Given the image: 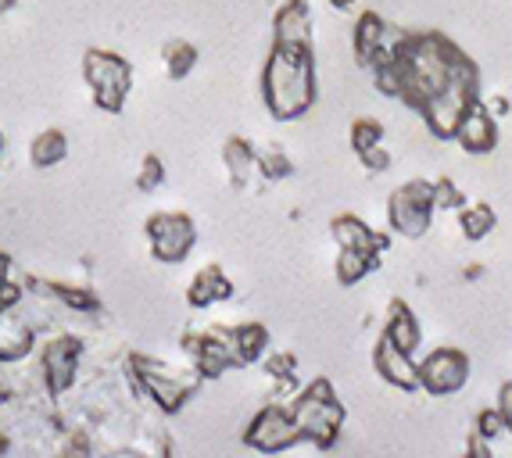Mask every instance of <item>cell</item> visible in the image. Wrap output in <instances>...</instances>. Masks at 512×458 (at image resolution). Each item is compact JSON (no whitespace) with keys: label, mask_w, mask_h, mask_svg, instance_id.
Here are the masks:
<instances>
[{"label":"cell","mask_w":512,"mask_h":458,"mask_svg":"<svg viewBox=\"0 0 512 458\" xmlns=\"http://www.w3.org/2000/svg\"><path fill=\"white\" fill-rule=\"evenodd\" d=\"M394 65H398V76H402V97L398 101L419 111L448 83H455L470 68H477V61L466 58L441 33H405L402 47L394 54Z\"/></svg>","instance_id":"1"},{"label":"cell","mask_w":512,"mask_h":458,"mask_svg":"<svg viewBox=\"0 0 512 458\" xmlns=\"http://www.w3.org/2000/svg\"><path fill=\"white\" fill-rule=\"evenodd\" d=\"M262 101L273 119H301L316 104V61L305 47H276L262 68Z\"/></svg>","instance_id":"2"},{"label":"cell","mask_w":512,"mask_h":458,"mask_svg":"<svg viewBox=\"0 0 512 458\" xmlns=\"http://www.w3.org/2000/svg\"><path fill=\"white\" fill-rule=\"evenodd\" d=\"M129 391L133 398L151 401L158 412H180L190 398L201 387V369L190 365V369H176V365H165L158 358H129Z\"/></svg>","instance_id":"3"},{"label":"cell","mask_w":512,"mask_h":458,"mask_svg":"<svg viewBox=\"0 0 512 458\" xmlns=\"http://www.w3.org/2000/svg\"><path fill=\"white\" fill-rule=\"evenodd\" d=\"M291 416L301 430V441L312 448H330L344 426V405L333 394L330 380H316L291 398Z\"/></svg>","instance_id":"4"},{"label":"cell","mask_w":512,"mask_h":458,"mask_svg":"<svg viewBox=\"0 0 512 458\" xmlns=\"http://www.w3.org/2000/svg\"><path fill=\"white\" fill-rule=\"evenodd\" d=\"M83 79L94 94V104L108 115H119L133 90V65L115 51H86L83 54Z\"/></svg>","instance_id":"5"},{"label":"cell","mask_w":512,"mask_h":458,"mask_svg":"<svg viewBox=\"0 0 512 458\" xmlns=\"http://www.w3.org/2000/svg\"><path fill=\"white\" fill-rule=\"evenodd\" d=\"M480 101V68H470L466 76H459L455 83H448L441 94L430 97L419 115L427 122V129L437 140H455V129H459L462 115Z\"/></svg>","instance_id":"6"},{"label":"cell","mask_w":512,"mask_h":458,"mask_svg":"<svg viewBox=\"0 0 512 458\" xmlns=\"http://www.w3.org/2000/svg\"><path fill=\"white\" fill-rule=\"evenodd\" d=\"M244 441L248 448H255L258 455H280V451H291L298 448L301 441V430L291 416V405H283V401H269L262 405L251 416L248 433H244Z\"/></svg>","instance_id":"7"},{"label":"cell","mask_w":512,"mask_h":458,"mask_svg":"<svg viewBox=\"0 0 512 458\" xmlns=\"http://www.w3.org/2000/svg\"><path fill=\"white\" fill-rule=\"evenodd\" d=\"M434 183L427 179H412V183H402V187L391 194V204H387V222H391L394 233L402 237H423L434 222Z\"/></svg>","instance_id":"8"},{"label":"cell","mask_w":512,"mask_h":458,"mask_svg":"<svg viewBox=\"0 0 512 458\" xmlns=\"http://www.w3.org/2000/svg\"><path fill=\"white\" fill-rule=\"evenodd\" d=\"M187 355H190V365H197L205 380H215V376H222V373H233V369H244L240 351H237V337H233V326H208V330L190 333Z\"/></svg>","instance_id":"9"},{"label":"cell","mask_w":512,"mask_h":458,"mask_svg":"<svg viewBox=\"0 0 512 458\" xmlns=\"http://www.w3.org/2000/svg\"><path fill=\"white\" fill-rule=\"evenodd\" d=\"M79 358H83V344L69 333L61 337H47L40 348V373L43 387L51 398H65L79 383Z\"/></svg>","instance_id":"10"},{"label":"cell","mask_w":512,"mask_h":458,"mask_svg":"<svg viewBox=\"0 0 512 458\" xmlns=\"http://www.w3.org/2000/svg\"><path fill=\"white\" fill-rule=\"evenodd\" d=\"M147 244H151V255L158 262H183L190 258L197 244V226L190 215L183 212H162V215H151L147 219Z\"/></svg>","instance_id":"11"},{"label":"cell","mask_w":512,"mask_h":458,"mask_svg":"<svg viewBox=\"0 0 512 458\" xmlns=\"http://www.w3.org/2000/svg\"><path fill=\"white\" fill-rule=\"evenodd\" d=\"M470 380V358L462 355L459 348H437L419 362V387L430 398H448L459 394Z\"/></svg>","instance_id":"12"},{"label":"cell","mask_w":512,"mask_h":458,"mask_svg":"<svg viewBox=\"0 0 512 458\" xmlns=\"http://www.w3.org/2000/svg\"><path fill=\"white\" fill-rule=\"evenodd\" d=\"M402 40H405V33H398V29L387 26L376 11H362V15L355 18L351 43H355V58H359L366 68H376L380 61L394 58L398 47H402Z\"/></svg>","instance_id":"13"},{"label":"cell","mask_w":512,"mask_h":458,"mask_svg":"<svg viewBox=\"0 0 512 458\" xmlns=\"http://www.w3.org/2000/svg\"><path fill=\"white\" fill-rule=\"evenodd\" d=\"M373 369L380 380L398 387V391H419V362L412 351L398 348L391 337H380L373 348Z\"/></svg>","instance_id":"14"},{"label":"cell","mask_w":512,"mask_h":458,"mask_svg":"<svg viewBox=\"0 0 512 458\" xmlns=\"http://www.w3.org/2000/svg\"><path fill=\"white\" fill-rule=\"evenodd\" d=\"M455 144L466 154H491L498 144V122L495 111L487 108L484 101L473 104L466 115H462L459 129H455Z\"/></svg>","instance_id":"15"},{"label":"cell","mask_w":512,"mask_h":458,"mask_svg":"<svg viewBox=\"0 0 512 458\" xmlns=\"http://www.w3.org/2000/svg\"><path fill=\"white\" fill-rule=\"evenodd\" d=\"M36 348V323L18 308H0V365L22 362Z\"/></svg>","instance_id":"16"},{"label":"cell","mask_w":512,"mask_h":458,"mask_svg":"<svg viewBox=\"0 0 512 458\" xmlns=\"http://www.w3.org/2000/svg\"><path fill=\"white\" fill-rule=\"evenodd\" d=\"M276 47H305L312 51V11L308 0H283L273 22Z\"/></svg>","instance_id":"17"},{"label":"cell","mask_w":512,"mask_h":458,"mask_svg":"<svg viewBox=\"0 0 512 458\" xmlns=\"http://www.w3.org/2000/svg\"><path fill=\"white\" fill-rule=\"evenodd\" d=\"M333 240H337V247L366 251V255H373V258H384V251L391 247V237L369 229L359 215H337V219H333Z\"/></svg>","instance_id":"18"},{"label":"cell","mask_w":512,"mask_h":458,"mask_svg":"<svg viewBox=\"0 0 512 458\" xmlns=\"http://www.w3.org/2000/svg\"><path fill=\"white\" fill-rule=\"evenodd\" d=\"M230 297H233V283L219 265H205V269L190 280V290H187V301L194 308H212V305H219V301H230Z\"/></svg>","instance_id":"19"},{"label":"cell","mask_w":512,"mask_h":458,"mask_svg":"<svg viewBox=\"0 0 512 458\" xmlns=\"http://www.w3.org/2000/svg\"><path fill=\"white\" fill-rule=\"evenodd\" d=\"M222 162H226V172H230L233 187H251L255 179H262V169H258V151L248 140H226L222 144Z\"/></svg>","instance_id":"20"},{"label":"cell","mask_w":512,"mask_h":458,"mask_svg":"<svg viewBox=\"0 0 512 458\" xmlns=\"http://www.w3.org/2000/svg\"><path fill=\"white\" fill-rule=\"evenodd\" d=\"M384 337H391L398 348L412 351L416 355L419 344H423V326H419L416 312H412L405 301H391V312H387V330Z\"/></svg>","instance_id":"21"},{"label":"cell","mask_w":512,"mask_h":458,"mask_svg":"<svg viewBox=\"0 0 512 458\" xmlns=\"http://www.w3.org/2000/svg\"><path fill=\"white\" fill-rule=\"evenodd\" d=\"M65 154H69V140H65L61 129H43L33 144H29V162L36 169H54V165L65 162Z\"/></svg>","instance_id":"22"},{"label":"cell","mask_w":512,"mask_h":458,"mask_svg":"<svg viewBox=\"0 0 512 458\" xmlns=\"http://www.w3.org/2000/svg\"><path fill=\"white\" fill-rule=\"evenodd\" d=\"M376 265H380V258L366 255V251L337 247V265H333V272H337V283H341V287H355V283L366 280Z\"/></svg>","instance_id":"23"},{"label":"cell","mask_w":512,"mask_h":458,"mask_svg":"<svg viewBox=\"0 0 512 458\" xmlns=\"http://www.w3.org/2000/svg\"><path fill=\"white\" fill-rule=\"evenodd\" d=\"M459 229L466 240H484L491 237V229H495V208L491 204H462L459 208Z\"/></svg>","instance_id":"24"},{"label":"cell","mask_w":512,"mask_h":458,"mask_svg":"<svg viewBox=\"0 0 512 458\" xmlns=\"http://www.w3.org/2000/svg\"><path fill=\"white\" fill-rule=\"evenodd\" d=\"M233 337H237V351H240V362H244V365L262 362L265 351H269V333H265L262 323L233 326Z\"/></svg>","instance_id":"25"},{"label":"cell","mask_w":512,"mask_h":458,"mask_svg":"<svg viewBox=\"0 0 512 458\" xmlns=\"http://www.w3.org/2000/svg\"><path fill=\"white\" fill-rule=\"evenodd\" d=\"M162 61H165V72H169L172 79H183L194 72L197 65V47L187 40H169L162 47Z\"/></svg>","instance_id":"26"},{"label":"cell","mask_w":512,"mask_h":458,"mask_svg":"<svg viewBox=\"0 0 512 458\" xmlns=\"http://www.w3.org/2000/svg\"><path fill=\"white\" fill-rule=\"evenodd\" d=\"M348 144L355 147V154L369 151V147H376V144H384V126H380L376 119H369V115H362V119L351 122Z\"/></svg>","instance_id":"27"},{"label":"cell","mask_w":512,"mask_h":458,"mask_svg":"<svg viewBox=\"0 0 512 458\" xmlns=\"http://www.w3.org/2000/svg\"><path fill=\"white\" fill-rule=\"evenodd\" d=\"M258 151V169H262V179H287L291 176V158L273 144L255 147Z\"/></svg>","instance_id":"28"},{"label":"cell","mask_w":512,"mask_h":458,"mask_svg":"<svg viewBox=\"0 0 512 458\" xmlns=\"http://www.w3.org/2000/svg\"><path fill=\"white\" fill-rule=\"evenodd\" d=\"M434 204H437V212H459L462 204H466V197H462V190L455 187L452 179L448 176H441V179H434Z\"/></svg>","instance_id":"29"},{"label":"cell","mask_w":512,"mask_h":458,"mask_svg":"<svg viewBox=\"0 0 512 458\" xmlns=\"http://www.w3.org/2000/svg\"><path fill=\"white\" fill-rule=\"evenodd\" d=\"M162 183H165V162L162 158H154V154H147L144 165H140V172H137V190L151 194V190H158Z\"/></svg>","instance_id":"30"},{"label":"cell","mask_w":512,"mask_h":458,"mask_svg":"<svg viewBox=\"0 0 512 458\" xmlns=\"http://www.w3.org/2000/svg\"><path fill=\"white\" fill-rule=\"evenodd\" d=\"M22 305V287L11 283V258L0 255V308H18Z\"/></svg>","instance_id":"31"},{"label":"cell","mask_w":512,"mask_h":458,"mask_svg":"<svg viewBox=\"0 0 512 458\" xmlns=\"http://www.w3.org/2000/svg\"><path fill=\"white\" fill-rule=\"evenodd\" d=\"M477 430L484 433V437H491V441H498V437H505L509 433V423H505V416H502V408H484L477 416Z\"/></svg>","instance_id":"32"},{"label":"cell","mask_w":512,"mask_h":458,"mask_svg":"<svg viewBox=\"0 0 512 458\" xmlns=\"http://www.w3.org/2000/svg\"><path fill=\"white\" fill-rule=\"evenodd\" d=\"M359 158H362V165H366V172H373V176H380V172L391 169V154L384 151V144L369 147V151H362Z\"/></svg>","instance_id":"33"},{"label":"cell","mask_w":512,"mask_h":458,"mask_svg":"<svg viewBox=\"0 0 512 458\" xmlns=\"http://www.w3.org/2000/svg\"><path fill=\"white\" fill-rule=\"evenodd\" d=\"M491 444H495L491 437H484L480 430H473L470 433V448H466V451H470L473 458H491V455H495V448H491Z\"/></svg>","instance_id":"34"},{"label":"cell","mask_w":512,"mask_h":458,"mask_svg":"<svg viewBox=\"0 0 512 458\" xmlns=\"http://www.w3.org/2000/svg\"><path fill=\"white\" fill-rule=\"evenodd\" d=\"M498 408H502L505 423H509V433H512V383H505L502 394H498Z\"/></svg>","instance_id":"35"},{"label":"cell","mask_w":512,"mask_h":458,"mask_svg":"<svg viewBox=\"0 0 512 458\" xmlns=\"http://www.w3.org/2000/svg\"><path fill=\"white\" fill-rule=\"evenodd\" d=\"M330 4L337 11H351V8H355V0H330Z\"/></svg>","instance_id":"36"},{"label":"cell","mask_w":512,"mask_h":458,"mask_svg":"<svg viewBox=\"0 0 512 458\" xmlns=\"http://www.w3.org/2000/svg\"><path fill=\"white\" fill-rule=\"evenodd\" d=\"M15 4H18V0H0V15H4V11H11Z\"/></svg>","instance_id":"37"},{"label":"cell","mask_w":512,"mask_h":458,"mask_svg":"<svg viewBox=\"0 0 512 458\" xmlns=\"http://www.w3.org/2000/svg\"><path fill=\"white\" fill-rule=\"evenodd\" d=\"M0 147H4V144H0Z\"/></svg>","instance_id":"38"}]
</instances>
